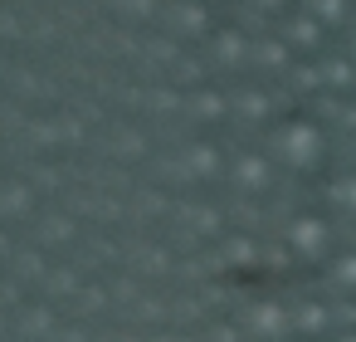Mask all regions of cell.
Returning a JSON list of instances; mask_svg holds the SVG:
<instances>
[{
    "label": "cell",
    "mask_w": 356,
    "mask_h": 342,
    "mask_svg": "<svg viewBox=\"0 0 356 342\" xmlns=\"http://www.w3.org/2000/svg\"><path fill=\"white\" fill-rule=\"evenodd\" d=\"M341 201H346V210H351V220H356V171L346 176V191H341Z\"/></svg>",
    "instance_id": "1"
}]
</instances>
